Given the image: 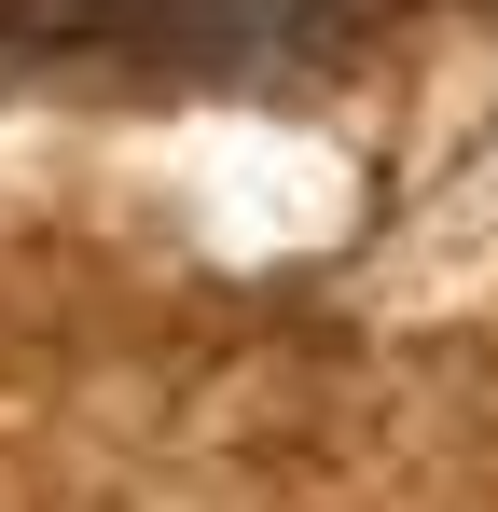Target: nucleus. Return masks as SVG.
Masks as SVG:
<instances>
[{"label": "nucleus", "mask_w": 498, "mask_h": 512, "mask_svg": "<svg viewBox=\"0 0 498 512\" xmlns=\"http://www.w3.org/2000/svg\"><path fill=\"white\" fill-rule=\"evenodd\" d=\"M402 0H0L14 56H111V70H208V84H263V70H332L388 28Z\"/></svg>", "instance_id": "obj_1"}]
</instances>
